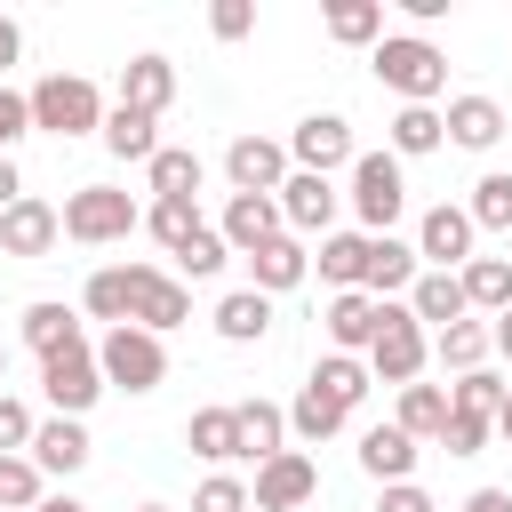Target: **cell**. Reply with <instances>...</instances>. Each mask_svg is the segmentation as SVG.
Returning <instances> with one entry per match:
<instances>
[{
	"instance_id": "7",
	"label": "cell",
	"mask_w": 512,
	"mask_h": 512,
	"mask_svg": "<svg viewBox=\"0 0 512 512\" xmlns=\"http://www.w3.org/2000/svg\"><path fill=\"white\" fill-rule=\"evenodd\" d=\"M40 392H48V408L56 416H88L112 384H104V368H96V344H72V352H56V360H40Z\"/></svg>"
},
{
	"instance_id": "21",
	"label": "cell",
	"mask_w": 512,
	"mask_h": 512,
	"mask_svg": "<svg viewBox=\"0 0 512 512\" xmlns=\"http://www.w3.org/2000/svg\"><path fill=\"white\" fill-rule=\"evenodd\" d=\"M304 272H312V256H304L296 232H280V240H264V248L248 256V288H264V296H288Z\"/></svg>"
},
{
	"instance_id": "43",
	"label": "cell",
	"mask_w": 512,
	"mask_h": 512,
	"mask_svg": "<svg viewBox=\"0 0 512 512\" xmlns=\"http://www.w3.org/2000/svg\"><path fill=\"white\" fill-rule=\"evenodd\" d=\"M504 392H512V384H496L488 368H472V376H456V384H448V408H472V416H496V408H504Z\"/></svg>"
},
{
	"instance_id": "39",
	"label": "cell",
	"mask_w": 512,
	"mask_h": 512,
	"mask_svg": "<svg viewBox=\"0 0 512 512\" xmlns=\"http://www.w3.org/2000/svg\"><path fill=\"white\" fill-rule=\"evenodd\" d=\"M40 480H48V472H40L32 456H0V512H40V496H48Z\"/></svg>"
},
{
	"instance_id": "20",
	"label": "cell",
	"mask_w": 512,
	"mask_h": 512,
	"mask_svg": "<svg viewBox=\"0 0 512 512\" xmlns=\"http://www.w3.org/2000/svg\"><path fill=\"white\" fill-rule=\"evenodd\" d=\"M120 104L160 120V112L176 104V64H168V56H128V64H120Z\"/></svg>"
},
{
	"instance_id": "48",
	"label": "cell",
	"mask_w": 512,
	"mask_h": 512,
	"mask_svg": "<svg viewBox=\"0 0 512 512\" xmlns=\"http://www.w3.org/2000/svg\"><path fill=\"white\" fill-rule=\"evenodd\" d=\"M32 128V96H16V88H0V160L16 152V136Z\"/></svg>"
},
{
	"instance_id": "3",
	"label": "cell",
	"mask_w": 512,
	"mask_h": 512,
	"mask_svg": "<svg viewBox=\"0 0 512 512\" xmlns=\"http://www.w3.org/2000/svg\"><path fill=\"white\" fill-rule=\"evenodd\" d=\"M136 224H144V208H136L128 192H112V184L64 192V240H80V248H112V240H128Z\"/></svg>"
},
{
	"instance_id": "54",
	"label": "cell",
	"mask_w": 512,
	"mask_h": 512,
	"mask_svg": "<svg viewBox=\"0 0 512 512\" xmlns=\"http://www.w3.org/2000/svg\"><path fill=\"white\" fill-rule=\"evenodd\" d=\"M488 336H496V352L512 360V312H496V328H488Z\"/></svg>"
},
{
	"instance_id": "25",
	"label": "cell",
	"mask_w": 512,
	"mask_h": 512,
	"mask_svg": "<svg viewBox=\"0 0 512 512\" xmlns=\"http://www.w3.org/2000/svg\"><path fill=\"white\" fill-rule=\"evenodd\" d=\"M408 312L440 336V328H456V320H472V304H464V280L456 272H424L416 288H408Z\"/></svg>"
},
{
	"instance_id": "30",
	"label": "cell",
	"mask_w": 512,
	"mask_h": 512,
	"mask_svg": "<svg viewBox=\"0 0 512 512\" xmlns=\"http://www.w3.org/2000/svg\"><path fill=\"white\" fill-rule=\"evenodd\" d=\"M304 384H312V392H328V400L352 416V408L368 400V384H376V376H368V360H352V352H328V360H312V376H304Z\"/></svg>"
},
{
	"instance_id": "49",
	"label": "cell",
	"mask_w": 512,
	"mask_h": 512,
	"mask_svg": "<svg viewBox=\"0 0 512 512\" xmlns=\"http://www.w3.org/2000/svg\"><path fill=\"white\" fill-rule=\"evenodd\" d=\"M376 512H440V504H432L416 480H400V488H384V504H376Z\"/></svg>"
},
{
	"instance_id": "37",
	"label": "cell",
	"mask_w": 512,
	"mask_h": 512,
	"mask_svg": "<svg viewBox=\"0 0 512 512\" xmlns=\"http://www.w3.org/2000/svg\"><path fill=\"white\" fill-rule=\"evenodd\" d=\"M328 40L376 48V40H384V8H376V0H328Z\"/></svg>"
},
{
	"instance_id": "10",
	"label": "cell",
	"mask_w": 512,
	"mask_h": 512,
	"mask_svg": "<svg viewBox=\"0 0 512 512\" xmlns=\"http://www.w3.org/2000/svg\"><path fill=\"white\" fill-rule=\"evenodd\" d=\"M224 176H232V192L280 200V184H288L296 168H288V144H272V136H232V144H224Z\"/></svg>"
},
{
	"instance_id": "31",
	"label": "cell",
	"mask_w": 512,
	"mask_h": 512,
	"mask_svg": "<svg viewBox=\"0 0 512 512\" xmlns=\"http://www.w3.org/2000/svg\"><path fill=\"white\" fill-rule=\"evenodd\" d=\"M184 440H192L200 464H240V416H232V408H192Z\"/></svg>"
},
{
	"instance_id": "50",
	"label": "cell",
	"mask_w": 512,
	"mask_h": 512,
	"mask_svg": "<svg viewBox=\"0 0 512 512\" xmlns=\"http://www.w3.org/2000/svg\"><path fill=\"white\" fill-rule=\"evenodd\" d=\"M456 512H512V488H472Z\"/></svg>"
},
{
	"instance_id": "26",
	"label": "cell",
	"mask_w": 512,
	"mask_h": 512,
	"mask_svg": "<svg viewBox=\"0 0 512 512\" xmlns=\"http://www.w3.org/2000/svg\"><path fill=\"white\" fill-rule=\"evenodd\" d=\"M24 344H32L40 360H56V352H72V344H88V336H80V312H72V304L40 296V304H24Z\"/></svg>"
},
{
	"instance_id": "22",
	"label": "cell",
	"mask_w": 512,
	"mask_h": 512,
	"mask_svg": "<svg viewBox=\"0 0 512 512\" xmlns=\"http://www.w3.org/2000/svg\"><path fill=\"white\" fill-rule=\"evenodd\" d=\"M232 416H240V464H272V456H288V408H272V400H240Z\"/></svg>"
},
{
	"instance_id": "1",
	"label": "cell",
	"mask_w": 512,
	"mask_h": 512,
	"mask_svg": "<svg viewBox=\"0 0 512 512\" xmlns=\"http://www.w3.org/2000/svg\"><path fill=\"white\" fill-rule=\"evenodd\" d=\"M368 64H376V80H384L400 104H432V96L448 88V56H440L424 32H384V40L368 48Z\"/></svg>"
},
{
	"instance_id": "53",
	"label": "cell",
	"mask_w": 512,
	"mask_h": 512,
	"mask_svg": "<svg viewBox=\"0 0 512 512\" xmlns=\"http://www.w3.org/2000/svg\"><path fill=\"white\" fill-rule=\"evenodd\" d=\"M400 8H408V24H440L448 16V0H400Z\"/></svg>"
},
{
	"instance_id": "34",
	"label": "cell",
	"mask_w": 512,
	"mask_h": 512,
	"mask_svg": "<svg viewBox=\"0 0 512 512\" xmlns=\"http://www.w3.org/2000/svg\"><path fill=\"white\" fill-rule=\"evenodd\" d=\"M80 304H88V320H112V328H128V304H136V280H128V264H104V272H88Z\"/></svg>"
},
{
	"instance_id": "47",
	"label": "cell",
	"mask_w": 512,
	"mask_h": 512,
	"mask_svg": "<svg viewBox=\"0 0 512 512\" xmlns=\"http://www.w3.org/2000/svg\"><path fill=\"white\" fill-rule=\"evenodd\" d=\"M208 32H216V40H248V32H256V0H216V8H208Z\"/></svg>"
},
{
	"instance_id": "51",
	"label": "cell",
	"mask_w": 512,
	"mask_h": 512,
	"mask_svg": "<svg viewBox=\"0 0 512 512\" xmlns=\"http://www.w3.org/2000/svg\"><path fill=\"white\" fill-rule=\"evenodd\" d=\"M16 56H24V24H16V16H0V72H8Z\"/></svg>"
},
{
	"instance_id": "33",
	"label": "cell",
	"mask_w": 512,
	"mask_h": 512,
	"mask_svg": "<svg viewBox=\"0 0 512 512\" xmlns=\"http://www.w3.org/2000/svg\"><path fill=\"white\" fill-rule=\"evenodd\" d=\"M144 176H152V200H192L208 168H200V152H184V144H160Z\"/></svg>"
},
{
	"instance_id": "8",
	"label": "cell",
	"mask_w": 512,
	"mask_h": 512,
	"mask_svg": "<svg viewBox=\"0 0 512 512\" xmlns=\"http://www.w3.org/2000/svg\"><path fill=\"white\" fill-rule=\"evenodd\" d=\"M288 160H296L304 176L352 168V160H360V152H352V120H344V112H304V120H296V136H288Z\"/></svg>"
},
{
	"instance_id": "41",
	"label": "cell",
	"mask_w": 512,
	"mask_h": 512,
	"mask_svg": "<svg viewBox=\"0 0 512 512\" xmlns=\"http://www.w3.org/2000/svg\"><path fill=\"white\" fill-rule=\"evenodd\" d=\"M336 424H344V408H336V400H328V392H312V384H304V392H296V408H288V432H296V440H312V448H320V440H328V432H336Z\"/></svg>"
},
{
	"instance_id": "16",
	"label": "cell",
	"mask_w": 512,
	"mask_h": 512,
	"mask_svg": "<svg viewBox=\"0 0 512 512\" xmlns=\"http://www.w3.org/2000/svg\"><path fill=\"white\" fill-rule=\"evenodd\" d=\"M416 280H424L416 240H392V232H384V240L368 248V280H360V288H368L376 304H408V288H416Z\"/></svg>"
},
{
	"instance_id": "36",
	"label": "cell",
	"mask_w": 512,
	"mask_h": 512,
	"mask_svg": "<svg viewBox=\"0 0 512 512\" xmlns=\"http://www.w3.org/2000/svg\"><path fill=\"white\" fill-rule=\"evenodd\" d=\"M392 424H400L408 440H440V432H448V384H408Z\"/></svg>"
},
{
	"instance_id": "9",
	"label": "cell",
	"mask_w": 512,
	"mask_h": 512,
	"mask_svg": "<svg viewBox=\"0 0 512 512\" xmlns=\"http://www.w3.org/2000/svg\"><path fill=\"white\" fill-rule=\"evenodd\" d=\"M312 496H320V464H312L304 448H288V456L256 464V488H248V504H256V512H304Z\"/></svg>"
},
{
	"instance_id": "18",
	"label": "cell",
	"mask_w": 512,
	"mask_h": 512,
	"mask_svg": "<svg viewBox=\"0 0 512 512\" xmlns=\"http://www.w3.org/2000/svg\"><path fill=\"white\" fill-rule=\"evenodd\" d=\"M88 456H96V440H88V424H80V416H48V424L32 432V464H40V472H56V480H72Z\"/></svg>"
},
{
	"instance_id": "57",
	"label": "cell",
	"mask_w": 512,
	"mask_h": 512,
	"mask_svg": "<svg viewBox=\"0 0 512 512\" xmlns=\"http://www.w3.org/2000/svg\"><path fill=\"white\" fill-rule=\"evenodd\" d=\"M0 376H8V344H0Z\"/></svg>"
},
{
	"instance_id": "23",
	"label": "cell",
	"mask_w": 512,
	"mask_h": 512,
	"mask_svg": "<svg viewBox=\"0 0 512 512\" xmlns=\"http://www.w3.org/2000/svg\"><path fill=\"white\" fill-rule=\"evenodd\" d=\"M440 120H448V144H464V152H488V144H496V136L512 128L496 96H456V104H448Z\"/></svg>"
},
{
	"instance_id": "45",
	"label": "cell",
	"mask_w": 512,
	"mask_h": 512,
	"mask_svg": "<svg viewBox=\"0 0 512 512\" xmlns=\"http://www.w3.org/2000/svg\"><path fill=\"white\" fill-rule=\"evenodd\" d=\"M192 512H248V480L240 472H208L192 488Z\"/></svg>"
},
{
	"instance_id": "35",
	"label": "cell",
	"mask_w": 512,
	"mask_h": 512,
	"mask_svg": "<svg viewBox=\"0 0 512 512\" xmlns=\"http://www.w3.org/2000/svg\"><path fill=\"white\" fill-rule=\"evenodd\" d=\"M488 352H496V336H488L480 320H456V328H440V336H432V360H440V368H456V376L488 368Z\"/></svg>"
},
{
	"instance_id": "46",
	"label": "cell",
	"mask_w": 512,
	"mask_h": 512,
	"mask_svg": "<svg viewBox=\"0 0 512 512\" xmlns=\"http://www.w3.org/2000/svg\"><path fill=\"white\" fill-rule=\"evenodd\" d=\"M32 432H40V416L16 392H0V456H32Z\"/></svg>"
},
{
	"instance_id": "19",
	"label": "cell",
	"mask_w": 512,
	"mask_h": 512,
	"mask_svg": "<svg viewBox=\"0 0 512 512\" xmlns=\"http://www.w3.org/2000/svg\"><path fill=\"white\" fill-rule=\"evenodd\" d=\"M360 472H368L376 488L416 480V440H408L400 424H368V432H360Z\"/></svg>"
},
{
	"instance_id": "17",
	"label": "cell",
	"mask_w": 512,
	"mask_h": 512,
	"mask_svg": "<svg viewBox=\"0 0 512 512\" xmlns=\"http://www.w3.org/2000/svg\"><path fill=\"white\" fill-rule=\"evenodd\" d=\"M376 320H384V304H376L368 288H344V296H328V312H320V328H328L336 352H368V344H376Z\"/></svg>"
},
{
	"instance_id": "12",
	"label": "cell",
	"mask_w": 512,
	"mask_h": 512,
	"mask_svg": "<svg viewBox=\"0 0 512 512\" xmlns=\"http://www.w3.org/2000/svg\"><path fill=\"white\" fill-rule=\"evenodd\" d=\"M128 280H136V304H128V320H136V328L168 336V328H184V320H192L184 280H168V272H152V264H128Z\"/></svg>"
},
{
	"instance_id": "27",
	"label": "cell",
	"mask_w": 512,
	"mask_h": 512,
	"mask_svg": "<svg viewBox=\"0 0 512 512\" xmlns=\"http://www.w3.org/2000/svg\"><path fill=\"white\" fill-rule=\"evenodd\" d=\"M216 336H224V344H264V336H272V296H264V288H232V296L216 304Z\"/></svg>"
},
{
	"instance_id": "40",
	"label": "cell",
	"mask_w": 512,
	"mask_h": 512,
	"mask_svg": "<svg viewBox=\"0 0 512 512\" xmlns=\"http://www.w3.org/2000/svg\"><path fill=\"white\" fill-rule=\"evenodd\" d=\"M144 232H152V240L176 256V248L200 232V208H192V200H152V208H144Z\"/></svg>"
},
{
	"instance_id": "58",
	"label": "cell",
	"mask_w": 512,
	"mask_h": 512,
	"mask_svg": "<svg viewBox=\"0 0 512 512\" xmlns=\"http://www.w3.org/2000/svg\"><path fill=\"white\" fill-rule=\"evenodd\" d=\"M136 512H168V504H136Z\"/></svg>"
},
{
	"instance_id": "38",
	"label": "cell",
	"mask_w": 512,
	"mask_h": 512,
	"mask_svg": "<svg viewBox=\"0 0 512 512\" xmlns=\"http://www.w3.org/2000/svg\"><path fill=\"white\" fill-rule=\"evenodd\" d=\"M464 216H472V232H512V176H504V168H488V176L472 184Z\"/></svg>"
},
{
	"instance_id": "14",
	"label": "cell",
	"mask_w": 512,
	"mask_h": 512,
	"mask_svg": "<svg viewBox=\"0 0 512 512\" xmlns=\"http://www.w3.org/2000/svg\"><path fill=\"white\" fill-rule=\"evenodd\" d=\"M216 232H224V248H232V256H256V248H264V240H280L288 224H280V200H264V192H232Z\"/></svg>"
},
{
	"instance_id": "42",
	"label": "cell",
	"mask_w": 512,
	"mask_h": 512,
	"mask_svg": "<svg viewBox=\"0 0 512 512\" xmlns=\"http://www.w3.org/2000/svg\"><path fill=\"white\" fill-rule=\"evenodd\" d=\"M224 264H232V248H224V232H208V224L176 248V272H184V280H216Z\"/></svg>"
},
{
	"instance_id": "13",
	"label": "cell",
	"mask_w": 512,
	"mask_h": 512,
	"mask_svg": "<svg viewBox=\"0 0 512 512\" xmlns=\"http://www.w3.org/2000/svg\"><path fill=\"white\" fill-rule=\"evenodd\" d=\"M336 200H344V192H336L328 176H304V168H296V176L280 184V224H288L296 240H304V232L328 240V232H336Z\"/></svg>"
},
{
	"instance_id": "4",
	"label": "cell",
	"mask_w": 512,
	"mask_h": 512,
	"mask_svg": "<svg viewBox=\"0 0 512 512\" xmlns=\"http://www.w3.org/2000/svg\"><path fill=\"white\" fill-rule=\"evenodd\" d=\"M424 360H432V336H424V320H416L408 304H384V320H376V344H368V376L408 392V384L424 376Z\"/></svg>"
},
{
	"instance_id": "32",
	"label": "cell",
	"mask_w": 512,
	"mask_h": 512,
	"mask_svg": "<svg viewBox=\"0 0 512 512\" xmlns=\"http://www.w3.org/2000/svg\"><path fill=\"white\" fill-rule=\"evenodd\" d=\"M456 280H464L472 312H512V256H472Z\"/></svg>"
},
{
	"instance_id": "5",
	"label": "cell",
	"mask_w": 512,
	"mask_h": 512,
	"mask_svg": "<svg viewBox=\"0 0 512 512\" xmlns=\"http://www.w3.org/2000/svg\"><path fill=\"white\" fill-rule=\"evenodd\" d=\"M96 368H104V384L112 392H160V376H168V344L152 336V328H104V344H96Z\"/></svg>"
},
{
	"instance_id": "15",
	"label": "cell",
	"mask_w": 512,
	"mask_h": 512,
	"mask_svg": "<svg viewBox=\"0 0 512 512\" xmlns=\"http://www.w3.org/2000/svg\"><path fill=\"white\" fill-rule=\"evenodd\" d=\"M56 240H64V208H48V200H32V192L0 216V248H8V256H24V264H32V256H48Z\"/></svg>"
},
{
	"instance_id": "29",
	"label": "cell",
	"mask_w": 512,
	"mask_h": 512,
	"mask_svg": "<svg viewBox=\"0 0 512 512\" xmlns=\"http://www.w3.org/2000/svg\"><path fill=\"white\" fill-rule=\"evenodd\" d=\"M368 248H376L368 232H328L312 264H320V280H328V288L344 296V288H360V280H368Z\"/></svg>"
},
{
	"instance_id": "52",
	"label": "cell",
	"mask_w": 512,
	"mask_h": 512,
	"mask_svg": "<svg viewBox=\"0 0 512 512\" xmlns=\"http://www.w3.org/2000/svg\"><path fill=\"white\" fill-rule=\"evenodd\" d=\"M24 200V176H16V160H0V216Z\"/></svg>"
},
{
	"instance_id": "24",
	"label": "cell",
	"mask_w": 512,
	"mask_h": 512,
	"mask_svg": "<svg viewBox=\"0 0 512 512\" xmlns=\"http://www.w3.org/2000/svg\"><path fill=\"white\" fill-rule=\"evenodd\" d=\"M440 144H448V120H440L432 104H400L392 128H384V152H392V160H424V152H440Z\"/></svg>"
},
{
	"instance_id": "11",
	"label": "cell",
	"mask_w": 512,
	"mask_h": 512,
	"mask_svg": "<svg viewBox=\"0 0 512 512\" xmlns=\"http://www.w3.org/2000/svg\"><path fill=\"white\" fill-rule=\"evenodd\" d=\"M472 240H480V232H472V216H464V208H448V200H440V208H424V224H416V256H424L432 272H464V264H472Z\"/></svg>"
},
{
	"instance_id": "28",
	"label": "cell",
	"mask_w": 512,
	"mask_h": 512,
	"mask_svg": "<svg viewBox=\"0 0 512 512\" xmlns=\"http://www.w3.org/2000/svg\"><path fill=\"white\" fill-rule=\"evenodd\" d=\"M104 152H112V160H144V168H152V152H160V120H152V112L112 104V112H104Z\"/></svg>"
},
{
	"instance_id": "56",
	"label": "cell",
	"mask_w": 512,
	"mask_h": 512,
	"mask_svg": "<svg viewBox=\"0 0 512 512\" xmlns=\"http://www.w3.org/2000/svg\"><path fill=\"white\" fill-rule=\"evenodd\" d=\"M496 432H504V440H512V392H504V408H496Z\"/></svg>"
},
{
	"instance_id": "6",
	"label": "cell",
	"mask_w": 512,
	"mask_h": 512,
	"mask_svg": "<svg viewBox=\"0 0 512 512\" xmlns=\"http://www.w3.org/2000/svg\"><path fill=\"white\" fill-rule=\"evenodd\" d=\"M352 208H360V232H368V240H384V232L400 224L408 176H400L392 152H360V160H352Z\"/></svg>"
},
{
	"instance_id": "55",
	"label": "cell",
	"mask_w": 512,
	"mask_h": 512,
	"mask_svg": "<svg viewBox=\"0 0 512 512\" xmlns=\"http://www.w3.org/2000/svg\"><path fill=\"white\" fill-rule=\"evenodd\" d=\"M40 512H88L80 496H40Z\"/></svg>"
},
{
	"instance_id": "2",
	"label": "cell",
	"mask_w": 512,
	"mask_h": 512,
	"mask_svg": "<svg viewBox=\"0 0 512 512\" xmlns=\"http://www.w3.org/2000/svg\"><path fill=\"white\" fill-rule=\"evenodd\" d=\"M32 128H48V136H104V96H96V80H80V72H48L40 88H32Z\"/></svg>"
},
{
	"instance_id": "44",
	"label": "cell",
	"mask_w": 512,
	"mask_h": 512,
	"mask_svg": "<svg viewBox=\"0 0 512 512\" xmlns=\"http://www.w3.org/2000/svg\"><path fill=\"white\" fill-rule=\"evenodd\" d=\"M488 432H496V416L448 408V432H440V448H448V456H480V448H488Z\"/></svg>"
}]
</instances>
